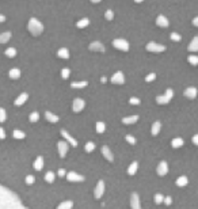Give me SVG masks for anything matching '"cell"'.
I'll use <instances>...</instances> for the list:
<instances>
[{"mask_svg":"<svg viewBox=\"0 0 198 209\" xmlns=\"http://www.w3.org/2000/svg\"><path fill=\"white\" fill-rule=\"evenodd\" d=\"M137 167H138V163L137 162H133V163L129 166V168H127V174H129V175H135L136 171H137Z\"/></svg>","mask_w":198,"mask_h":209,"instance_id":"23","label":"cell"},{"mask_svg":"<svg viewBox=\"0 0 198 209\" xmlns=\"http://www.w3.org/2000/svg\"><path fill=\"white\" fill-rule=\"evenodd\" d=\"M6 54H7L8 57H14L15 54H16V50H15L14 48H10V49L6 50Z\"/></svg>","mask_w":198,"mask_h":209,"instance_id":"39","label":"cell"},{"mask_svg":"<svg viewBox=\"0 0 198 209\" xmlns=\"http://www.w3.org/2000/svg\"><path fill=\"white\" fill-rule=\"evenodd\" d=\"M193 25H194L195 27H198V16H195V18L193 19Z\"/></svg>","mask_w":198,"mask_h":209,"instance_id":"48","label":"cell"},{"mask_svg":"<svg viewBox=\"0 0 198 209\" xmlns=\"http://www.w3.org/2000/svg\"><path fill=\"white\" fill-rule=\"evenodd\" d=\"M193 143H194L195 146H198V135L193 136Z\"/></svg>","mask_w":198,"mask_h":209,"instance_id":"47","label":"cell"},{"mask_svg":"<svg viewBox=\"0 0 198 209\" xmlns=\"http://www.w3.org/2000/svg\"><path fill=\"white\" fill-rule=\"evenodd\" d=\"M184 96H187L189 99H194L197 96V88L195 87H189L184 90Z\"/></svg>","mask_w":198,"mask_h":209,"instance_id":"16","label":"cell"},{"mask_svg":"<svg viewBox=\"0 0 198 209\" xmlns=\"http://www.w3.org/2000/svg\"><path fill=\"white\" fill-rule=\"evenodd\" d=\"M156 79V73H149L147 78H145V82H152Z\"/></svg>","mask_w":198,"mask_h":209,"instance_id":"42","label":"cell"},{"mask_svg":"<svg viewBox=\"0 0 198 209\" xmlns=\"http://www.w3.org/2000/svg\"><path fill=\"white\" fill-rule=\"evenodd\" d=\"M87 84H88L87 82H73V83H71V87H73V88H83Z\"/></svg>","mask_w":198,"mask_h":209,"instance_id":"28","label":"cell"},{"mask_svg":"<svg viewBox=\"0 0 198 209\" xmlns=\"http://www.w3.org/2000/svg\"><path fill=\"white\" fill-rule=\"evenodd\" d=\"M153 200H155V202H156V204H162V202L164 201V197H163L162 194H155Z\"/></svg>","mask_w":198,"mask_h":209,"instance_id":"38","label":"cell"},{"mask_svg":"<svg viewBox=\"0 0 198 209\" xmlns=\"http://www.w3.org/2000/svg\"><path fill=\"white\" fill-rule=\"evenodd\" d=\"M147 50L152 52V53H162V52L166 50V46L160 45V44H156V42H148L147 44Z\"/></svg>","mask_w":198,"mask_h":209,"instance_id":"5","label":"cell"},{"mask_svg":"<svg viewBox=\"0 0 198 209\" xmlns=\"http://www.w3.org/2000/svg\"><path fill=\"white\" fill-rule=\"evenodd\" d=\"M4 21H6V16L0 14V22H4Z\"/></svg>","mask_w":198,"mask_h":209,"instance_id":"50","label":"cell"},{"mask_svg":"<svg viewBox=\"0 0 198 209\" xmlns=\"http://www.w3.org/2000/svg\"><path fill=\"white\" fill-rule=\"evenodd\" d=\"M140 209H141V208H140Z\"/></svg>","mask_w":198,"mask_h":209,"instance_id":"54","label":"cell"},{"mask_svg":"<svg viewBox=\"0 0 198 209\" xmlns=\"http://www.w3.org/2000/svg\"><path fill=\"white\" fill-rule=\"evenodd\" d=\"M103 193H105V182L99 181L95 188V191H94V195H95V198H100L103 195Z\"/></svg>","mask_w":198,"mask_h":209,"instance_id":"7","label":"cell"},{"mask_svg":"<svg viewBox=\"0 0 198 209\" xmlns=\"http://www.w3.org/2000/svg\"><path fill=\"white\" fill-rule=\"evenodd\" d=\"M129 102H130V105H140V99H138V98H135V96L130 98Z\"/></svg>","mask_w":198,"mask_h":209,"instance_id":"43","label":"cell"},{"mask_svg":"<svg viewBox=\"0 0 198 209\" xmlns=\"http://www.w3.org/2000/svg\"><path fill=\"white\" fill-rule=\"evenodd\" d=\"M171 146L174 147V148H179V147L183 146V140L180 137H177V138H174L172 141H171Z\"/></svg>","mask_w":198,"mask_h":209,"instance_id":"26","label":"cell"},{"mask_svg":"<svg viewBox=\"0 0 198 209\" xmlns=\"http://www.w3.org/2000/svg\"><path fill=\"white\" fill-rule=\"evenodd\" d=\"M164 204H166V205H171V202H172V198H171V197H164Z\"/></svg>","mask_w":198,"mask_h":209,"instance_id":"45","label":"cell"},{"mask_svg":"<svg viewBox=\"0 0 198 209\" xmlns=\"http://www.w3.org/2000/svg\"><path fill=\"white\" fill-rule=\"evenodd\" d=\"M156 171H157V174L159 175H166L167 173H168V164H167V162H160L159 166H157V168H156Z\"/></svg>","mask_w":198,"mask_h":209,"instance_id":"11","label":"cell"},{"mask_svg":"<svg viewBox=\"0 0 198 209\" xmlns=\"http://www.w3.org/2000/svg\"><path fill=\"white\" fill-rule=\"evenodd\" d=\"M105 18H106L107 21H113V18H114V12H113V10H107L106 12H105Z\"/></svg>","mask_w":198,"mask_h":209,"instance_id":"33","label":"cell"},{"mask_svg":"<svg viewBox=\"0 0 198 209\" xmlns=\"http://www.w3.org/2000/svg\"><path fill=\"white\" fill-rule=\"evenodd\" d=\"M88 25H90V19L88 18H83V19H80V21H78V23H76V26H78L79 29H84V27H87Z\"/></svg>","mask_w":198,"mask_h":209,"instance_id":"21","label":"cell"},{"mask_svg":"<svg viewBox=\"0 0 198 209\" xmlns=\"http://www.w3.org/2000/svg\"><path fill=\"white\" fill-rule=\"evenodd\" d=\"M57 56L60 57V58H69V52H68L67 48H61L57 52Z\"/></svg>","mask_w":198,"mask_h":209,"instance_id":"20","label":"cell"},{"mask_svg":"<svg viewBox=\"0 0 198 209\" xmlns=\"http://www.w3.org/2000/svg\"><path fill=\"white\" fill-rule=\"evenodd\" d=\"M126 141L129 143V144H136V138L133 137V136H126Z\"/></svg>","mask_w":198,"mask_h":209,"instance_id":"44","label":"cell"},{"mask_svg":"<svg viewBox=\"0 0 198 209\" xmlns=\"http://www.w3.org/2000/svg\"><path fill=\"white\" fill-rule=\"evenodd\" d=\"M28 31L31 33V36L37 37V36H41L43 31V25L38 21L37 18H31L28 21V25H27Z\"/></svg>","mask_w":198,"mask_h":209,"instance_id":"2","label":"cell"},{"mask_svg":"<svg viewBox=\"0 0 198 209\" xmlns=\"http://www.w3.org/2000/svg\"><path fill=\"white\" fill-rule=\"evenodd\" d=\"M33 179H34L33 177H28V178H27V182H28V183H31V182H33Z\"/></svg>","mask_w":198,"mask_h":209,"instance_id":"51","label":"cell"},{"mask_svg":"<svg viewBox=\"0 0 198 209\" xmlns=\"http://www.w3.org/2000/svg\"><path fill=\"white\" fill-rule=\"evenodd\" d=\"M61 135L64 136V138H65L67 141H69V144H71L72 147H76V146H78V141H76V140H75V138L72 137V136L69 135L67 131H61Z\"/></svg>","mask_w":198,"mask_h":209,"instance_id":"17","label":"cell"},{"mask_svg":"<svg viewBox=\"0 0 198 209\" xmlns=\"http://www.w3.org/2000/svg\"><path fill=\"white\" fill-rule=\"evenodd\" d=\"M57 148H58V153H60V156L61 158H64L65 153H67V151H68V144L65 141H58Z\"/></svg>","mask_w":198,"mask_h":209,"instance_id":"14","label":"cell"},{"mask_svg":"<svg viewBox=\"0 0 198 209\" xmlns=\"http://www.w3.org/2000/svg\"><path fill=\"white\" fill-rule=\"evenodd\" d=\"M85 103L83 99H80V98H76V99L73 101V111L75 113H79V111H81V110L84 109Z\"/></svg>","mask_w":198,"mask_h":209,"instance_id":"10","label":"cell"},{"mask_svg":"<svg viewBox=\"0 0 198 209\" xmlns=\"http://www.w3.org/2000/svg\"><path fill=\"white\" fill-rule=\"evenodd\" d=\"M187 183H189V179L186 177H179L177 179V185H178V186H186Z\"/></svg>","mask_w":198,"mask_h":209,"instance_id":"27","label":"cell"},{"mask_svg":"<svg viewBox=\"0 0 198 209\" xmlns=\"http://www.w3.org/2000/svg\"><path fill=\"white\" fill-rule=\"evenodd\" d=\"M174 95V91L171 88L167 90L163 95H159V96H156V102L159 103V105H166V103H168L171 101V98H172Z\"/></svg>","mask_w":198,"mask_h":209,"instance_id":"3","label":"cell"},{"mask_svg":"<svg viewBox=\"0 0 198 209\" xmlns=\"http://www.w3.org/2000/svg\"><path fill=\"white\" fill-rule=\"evenodd\" d=\"M19 76H21V71H19V69H11L10 71V78L18 79Z\"/></svg>","mask_w":198,"mask_h":209,"instance_id":"30","label":"cell"},{"mask_svg":"<svg viewBox=\"0 0 198 209\" xmlns=\"http://www.w3.org/2000/svg\"><path fill=\"white\" fill-rule=\"evenodd\" d=\"M189 52H191V53H195V52H198V37H194V38L191 39V42L189 44Z\"/></svg>","mask_w":198,"mask_h":209,"instance_id":"15","label":"cell"},{"mask_svg":"<svg viewBox=\"0 0 198 209\" xmlns=\"http://www.w3.org/2000/svg\"><path fill=\"white\" fill-rule=\"evenodd\" d=\"M26 99H27V94H22L18 99H16V105H22V103L25 102Z\"/></svg>","mask_w":198,"mask_h":209,"instance_id":"37","label":"cell"},{"mask_svg":"<svg viewBox=\"0 0 198 209\" xmlns=\"http://www.w3.org/2000/svg\"><path fill=\"white\" fill-rule=\"evenodd\" d=\"M137 120H138V116H129V117L122 118V122H124L125 125H130V124H135Z\"/></svg>","mask_w":198,"mask_h":209,"instance_id":"19","label":"cell"},{"mask_svg":"<svg viewBox=\"0 0 198 209\" xmlns=\"http://www.w3.org/2000/svg\"><path fill=\"white\" fill-rule=\"evenodd\" d=\"M102 155L105 156V158H106L107 160H109V162H113L114 160V158H113V153H111V151H110V148L109 147H102Z\"/></svg>","mask_w":198,"mask_h":209,"instance_id":"18","label":"cell"},{"mask_svg":"<svg viewBox=\"0 0 198 209\" xmlns=\"http://www.w3.org/2000/svg\"><path fill=\"white\" fill-rule=\"evenodd\" d=\"M94 149H95V144H94V143L88 141L87 144H85V151H87V152H91V151H94Z\"/></svg>","mask_w":198,"mask_h":209,"instance_id":"35","label":"cell"},{"mask_svg":"<svg viewBox=\"0 0 198 209\" xmlns=\"http://www.w3.org/2000/svg\"><path fill=\"white\" fill-rule=\"evenodd\" d=\"M46 118H48L50 122H57V121H58V117L54 116L53 113H46Z\"/></svg>","mask_w":198,"mask_h":209,"instance_id":"31","label":"cell"},{"mask_svg":"<svg viewBox=\"0 0 198 209\" xmlns=\"http://www.w3.org/2000/svg\"><path fill=\"white\" fill-rule=\"evenodd\" d=\"M58 175H60V177H64V175H65V171L60 170V171H58Z\"/></svg>","mask_w":198,"mask_h":209,"instance_id":"49","label":"cell"},{"mask_svg":"<svg viewBox=\"0 0 198 209\" xmlns=\"http://www.w3.org/2000/svg\"><path fill=\"white\" fill-rule=\"evenodd\" d=\"M113 46L118 50H122V52H127L129 50V42L124 38H117L113 41Z\"/></svg>","mask_w":198,"mask_h":209,"instance_id":"4","label":"cell"},{"mask_svg":"<svg viewBox=\"0 0 198 209\" xmlns=\"http://www.w3.org/2000/svg\"><path fill=\"white\" fill-rule=\"evenodd\" d=\"M69 73H71V71H69L68 68H64L63 71H61V76H63L64 79H68V78H69Z\"/></svg>","mask_w":198,"mask_h":209,"instance_id":"40","label":"cell"},{"mask_svg":"<svg viewBox=\"0 0 198 209\" xmlns=\"http://www.w3.org/2000/svg\"><path fill=\"white\" fill-rule=\"evenodd\" d=\"M88 49L92 50V52H105V45H103L102 42H98V41H95V42H91L88 45Z\"/></svg>","mask_w":198,"mask_h":209,"instance_id":"8","label":"cell"},{"mask_svg":"<svg viewBox=\"0 0 198 209\" xmlns=\"http://www.w3.org/2000/svg\"><path fill=\"white\" fill-rule=\"evenodd\" d=\"M90 1H91V3H99L100 0H90Z\"/></svg>","mask_w":198,"mask_h":209,"instance_id":"52","label":"cell"},{"mask_svg":"<svg viewBox=\"0 0 198 209\" xmlns=\"http://www.w3.org/2000/svg\"><path fill=\"white\" fill-rule=\"evenodd\" d=\"M105 129H106V126H105L103 122H96V132H98V133H103Z\"/></svg>","mask_w":198,"mask_h":209,"instance_id":"32","label":"cell"},{"mask_svg":"<svg viewBox=\"0 0 198 209\" xmlns=\"http://www.w3.org/2000/svg\"><path fill=\"white\" fill-rule=\"evenodd\" d=\"M160 128H162V125H160L159 121L153 122V124H152V131H151V132H152V135H153V136H156L157 133H159V132H160Z\"/></svg>","mask_w":198,"mask_h":209,"instance_id":"24","label":"cell"},{"mask_svg":"<svg viewBox=\"0 0 198 209\" xmlns=\"http://www.w3.org/2000/svg\"><path fill=\"white\" fill-rule=\"evenodd\" d=\"M72 206H73V202L72 201H64L58 205L57 209H72Z\"/></svg>","mask_w":198,"mask_h":209,"instance_id":"25","label":"cell"},{"mask_svg":"<svg viewBox=\"0 0 198 209\" xmlns=\"http://www.w3.org/2000/svg\"><path fill=\"white\" fill-rule=\"evenodd\" d=\"M170 37H171V39H172V41H175V42H179L180 39H182V37H180L178 33H171Z\"/></svg>","mask_w":198,"mask_h":209,"instance_id":"36","label":"cell"},{"mask_svg":"<svg viewBox=\"0 0 198 209\" xmlns=\"http://www.w3.org/2000/svg\"><path fill=\"white\" fill-rule=\"evenodd\" d=\"M39 118V116H38V113H33L31 116H30V120L31 121H37Z\"/></svg>","mask_w":198,"mask_h":209,"instance_id":"46","label":"cell"},{"mask_svg":"<svg viewBox=\"0 0 198 209\" xmlns=\"http://www.w3.org/2000/svg\"><path fill=\"white\" fill-rule=\"evenodd\" d=\"M0 209H27L22 201L8 189L0 185Z\"/></svg>","mask_w":198,"mask_h":209,"instance_id":"1","label":"cell"},{"mask_svg":"<svg viewBox=\"0 0 198 209\" xmlns=\"http://www.w3.org/2000/svg\"><path fill=\"white\" fill-rule=\"evenodd\" d=\"M130 206L132 209H140V198L137 193H133L130 197Z\"/></svg>","mask_w":198,"mask_h":209,"instance_id":"13","label":"cell"},{"mask_svg":"<svg viewBox=\"0 0 198 209\" xmlns=\"http://www.w3.org/2000/svg\"><path fill=\"white\" fill-rule=\"evenodd\" d=\"M111 83H114V84H124V83H125L124 73H122L121 71L115 72V73L111 76Z\"/></svg>","mask_w":198,"mask_h":209,"instance_id":"6","label":"cell"},{"mask_svg":"<svg viewBox=\"0 0 198 209\" xmlns=\"http://www.w3.org/2000/svg\"><path fill=\"white\" fill-rule=\"evenodd\" d=\"M187 61L191 64V65H197V64H198V56H195V54H191V56H189Z\"/></svg>","mask_w":198,"mask_h":209,"instance_id":"29","label":"cell"},{"mask_svg":"<svg viewBox=\"0 0 198 209\" xmlns=\"http://www.w3.org/2000/svg\"><path fill=\"white\" fill-rule=\"evenodd\" d=\"M45 179H46L48 182H53V181H54V174H53V173H48V174L45 175Z\"/></svg>","mask_w":198,"mask_h":209,"instance_id":"41","label":"cell"},{"mask_svg":"<svg viewBox=\"0 0 198 209\" xmlns=\"http://www.w3.org/2000/svg\"><path fill=\"white\" fill-rule=\"evenodd\" d=\"M144 0H135V3H142Z\"/></svg>","mask_w":198,"mask_h":209,"instance_id":"53","label":"cell"},{"mask_svg":"<svg viewBox=\"0 0 198 209\" xmlns=\"http://www.w3.org/2000/svg\"><path fill=\"white\" fill-rule=\"evenodd\" d=\"M42 164H43L42 158H38V159L36 160V163H34V167H36L37 170H41V168H42Z\"/></svg>","mask_w":198,"mask_h":209,"instance_id":"34","label":"cell"},{"mask_svg":"<svg viewBox=\"0 0 198 209\" xmlns=\"http://www.w3.org/2000/svg\"><path fill=\"white\" fill-rule=\"evenodd\" d=\"M10 38H11V31H4V33H1V34H0V44L7 42Z\"/></svg>","mask_w":198,"mask_h":209,"instance_id":"22","label":"cell"},{"mask_svg":"<svg viewBox=\"0 0 198 209\" xmlns=\"http://www.w3.org/2000/svg\"><path fill=\"white\" fill-rule=\"evenodd\" d=\"M67 179L68 181H71V182H81V181H84V177L73 173V171H71V173L67 174Z\"/></svg>","mask_w":198,"mask_h":209,"instance_id":"9","label":"cell"},{"mask_svg":"<svg viewBox=\"0 0 198 209\" xmlns=\"http://www.w3.org/2000/svg\"><path fill=\"white\" fill-rule=\"evenodd\" d=\"M156 25L159 26V27H168L170 22H168V19H167L164 15H159V16L156 18Z\"/></svg>","mask_w":198,"mask_h":209,"instance_id":"12","label":"cell"}]
</instances>
